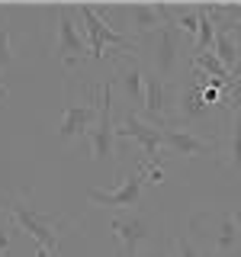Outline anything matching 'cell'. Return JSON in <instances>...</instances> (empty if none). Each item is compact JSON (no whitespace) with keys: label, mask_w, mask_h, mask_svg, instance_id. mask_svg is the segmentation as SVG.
Wrapping results in <instances>:
<instances>
[{"label":"cell","mask_w":241,"mask_h":257,"mask_svg":"<svg viewBox=\"0 0 241 257\" xmlns=\"http://www.w3.org/2000/svg\"><path fill=\"white\" fill-rule=\"evenodd\" d=\"M190 241L206 257H238L241 209H203L190 219Z\"/></svg>","instance_id":"6da1fadb"},{"label":"cell","mask_w":241,"mask_h":257,"mask_svg":"<svg viewBox=\"0 0 241 257\" xmlns=\"http://www.w3.org/2000/svg\"><path fill=\"white\" fill-rule=\"evenodd\" d=\"M183 39L174 26H161L148 36L135 39V58L142 61L145 71L164 77V80H177L180 61L190 58V45H183Z\"/></svg>","instance_id":"7a4b0ae2"},{"label":"cell","mask_w":241,"mask_h":257,"mask_svg":"<svg viewBox=\"0 0 241 257\" xmlns=\"http://www.w3.org/2000/svg\"><path fill=\"white\" fill-rule=\"evenodd\" d=\"M4 212H7V219H10L16 228L26 231V235L36 241L42 251H48V254H58L61 235L71 228V222L64 219V215H48V212L32 209V206H29V190L10 196V203H7Z\"/></svg>","instance_id":"3957f363"},{"label":"cell","mask_w":241,"mask_h":257,"mask_svg":"<svg viewBox=\"0 0 241 257\" xmlns=\"http://www.w3.org/2000/svg\"><path fill=\"white\" fill-rule=\"evenodd\" d=\"M109 231L119 244V254L123 257H135L139 247L151 244V241L164 238V219L151 209H129V212H119L112 215L109 222Z\"/></svg>","instance_id":"277c9868"},{"label":"cell","mask_w":241,"mask_h":257,"mask_svg":"<svg viewBox=\"0 0 241 257\" xmlns=\"http://www.w3.org/2000/svg\"><path fill=\"white\" fill-rule=\"evenodd\" d=\"M100 90H103V84H84L77 100L68 93L64 109H61V122H58V142L61 145L80 142L87 135V128L96 122V116H100Z\"/></svg>","instance_id":"5b68a950"},{"label":"cell","mask_w":241,"mask_h":257,"mask_svg":"<svg viewBox=\"0 0 241 257\" xmlns=\"http://www.w3.org/2000/svg\"><path fill=\"white\" fill-rule=\"evenodd\" d=\"M77 16L84 20V32L90 42V61H103V58H119V55H135V42L129 36H123L116 26H109L103 16H96L90 4H77L74 7Z\"/></svg>","instance_id":"8992f818"},{"label":"cell","mask_w":241,"mask_h":257,"mask_svg":"<svg viewBox=\"0 0 241 257\" xmlns=\"http://www.w3.org/2000/svg\"><path fill=\"white\" fill-rule=\"evenodd\" d=\"M148 183V161L139 158V167L132 174H119V183L112 190H90L87 203L103 206V209H116V212H129V209L142 206V193Z\"/></svg>","instance_id":"52a82bcc"},{"label":"cell","mask_w":241,"mask_h":257,"mask_svg":"<svg viewBox=\"0 0 241 257\" xmlns=\"http://www.w3.org/2000/svg\"><path fill=\"white\" fill-rule=\"evenodd\" d=\"M58 16V39H55V58L64 68H77L90 58V42H87L84 26H77V10L74 7H55Z\"/></svg>","instance_id":"ba28073f"},{"label":"cell","mask_w":241,"mask_h":257,"mask_svg":"<svg viewBox=\"0 0 241 257\" xmlns=\"http://www.w3.org/2000/svg\"><path fill=\"white\" fill-rule=\"evenodd\" d=\"M177 80H164L151 71H145V100H142V112L139 116L145 122L164 128L177 119Z\"/></svg>","instance_id":"9c48e42d"},{"label":"cell","mask_w":241,"mask_h":257,"mask_svg":"<svg viewBox=\"0 0 241 257\" xmlns=\"http://www.w3.org/2000/svg\"><path fill=\"white\" fill-rule=\"evenodd\" d=\"M119 139L139 145L142 161H148V164H161V161H164V155H167L161 128L151 125V122H145L139 112H132V109H126L123 119H119V125H116V142H119Z\"/></svg>","instance_id":"30bf717a"},{"label":"cell","mask_w":241,"mask_h":257,"mask_svg":"<svg viewBox=\"0 0 241 257\" xmlns=\"http://www.w3.org/2000/svg\"><path fill=\"white\" fill-rule=\"evenodd\" d=\"M116 13H123V20H126L119 26V32L129 36L132 42L161 26H174V13L167 4H129V7H116Z\"/></svg>","instance_id":"8fae6325"},{"label":"cell","mask_w":241,"mask_h":257,"mask_svg":"<svg viewBox=\"0 0 241 257\" xmlns=\"http://www.w3.org/2000/svg\"><path fill=\"white\" fill-rule=\"evenodd\" d=\"M87 145H90L93 161H109L116 155V119H112V84H103L100 90V116L87 128Z\"/></svg>","instance_id":"7c38bea8"},{"label":"cell","mask_w":241,"mask_h":257,"mask_svg":"<svg viewBox=\"0 0 241 257\" xmlns=\"http://www.w3.org/2000/svg\"><path fill=\"white\" fill-rule=\"evenodd\" d=\"M161 135H164V151L167 155H177V158H206V155H215L219 151V142L215 139H206V135H199L196 128L190 125H180V122H171L161 128Z\"/></svg>","instance_id":"4fadbf2b"},{"label":"cell","mask_w":241,"mask_h":257,"mask_svg":"<svg viewBox=\"0 0 241 257\" xmlns=\"http://www.w3.org/2000/svg\"><path fill=\"white\" fill-rule=\"evenodd\" d=\"M112 87L126 93V103L132 112H142V100H145V68L135 55H119L116 58V77Z\"/></svg>","instance_id":"5bb4252c"},{"label":"cell","mask_w":241,"mask_h":257,"mask_svg":"<svg viewBox=\"0 0 241 257\" xmlns=\"http://www.w3.org/2000/svg\"><path fill=\"white\" fill-rule=\"evenodd\" d=\"M177 119L174 122H180V125H190V128H196V125H206L209 119H212V106L203 100V93H199V87L193 84V80L187 77L180 84L177 80Z\"/></svg>","instance_id":"9a60e30c"},{"label":"cell","mask_w":241,"mask_h":257,"mask_svg":"<svg viewBox=\"0 0 241 257\" xmlns=\"http://www.w3.org/2000/svg\"><path fill=\"white\" fill-rule=\"evenodd\" d=\"M212 55L219 58V64L225 71H231L241 58V42H238V29L219 13L215 7V42H212Z\"/></svg>","instance_id":"2e32d148"},{"label":"cell","mask_w":241,"mask_h":257,"mask_svg":"<svg viewBox=\"0 0 241 257\" xmlns=\"http://www.w3.org/2000/svg\"><path fill=\"white\" fill-rule=\"evenodd\" d=\"M196 13H199V29H196V39L190 42V58L212 52V42H215V7L212 4L196 7Z\"/></svg>","instance_id":"e0dca14e"},{"label":"cell","mask_w":241,"mask_h":257,"mask_svg":"<svg viewBox=\"0 0 241 257\" xmlns=\"http://www.w3.org/2000/svg\"><path fill=\"white\" fill-rule=\"evenodd\" d=\"M190 68H196L199 74H206L209 80H228V71L219 64V58H215L212 52H203V55H193L190 58Z\"/></svg>","instance_id":"ac0fdd59"},{"label":"cell","mask_w":241,"mask_h":257,"mask_svg":"<svg viewBox=\"0 0 241 257\" xmlns=\"http://www.w3.org/2000/svg\"><path fill=\"white\" fill-rule=\"evenodd\" d=\"M228 161L231 167H241V116L228 112Z\"/></svg>","instance_id":"d6986e66"},{"label":"cell","mask_w":241,"mask_h":257,"mask_svg":"<svg viewBox=\"0 0 241 257\" xmlns=\"http://www.w3.org/2000/svg\"><path fill=\"white\" fill-rule=\"evenodd\" d=\"M219 106L225 112H231V116H241V84H231V80H228V87L222 90Z\"/></svg>","instance_id":"ffe728a7"},{"label":"cell","mask_w":241,"mask_h":257,"mask_svg":"<svg viewBox=\"0 0 241 257\" xmlns=\"http://www.w3.org/2000/svg\"><path fill=\"white\" fill-rule=\"evenodd\" d=\"M13 61H16V52H13V32L0 26V71H7Z\"/></svg>","instance_id":"44dd1931"},{"label":"cell","mask_w":241,"mask_h":257,"mask_svg":"<svg viewBox=\"0 0 241 257\" xmlns=\"http://www.w3.org/2000/svg\"><path fill=\"white\" fill-rule=\"evenodd\" d=\"M135 257H174L171 238H158V241H151V244L139 247V254H135Z\"/></svg>","instance_id":"7402d4cb"},{"label":"cell","mask_w":241,"mask_h":257,"mask_svg":"<svg viewBox=\"0 0 241 257\" xmlns=\"http://www.w3.org/2000/svg\"><path fill=\"white\" fill-rule=\"evenodd\" d=\"M171 247H174V257H206L196 244L190 241V235H180V238H171Z\"/></svg>","instance_id":"603a6c76"},{"label":"cell","mask_w":241,"mask_h":257,"mask_svg":"<svg viewBox=\"0 0 241 257\" xmlns=\"http://www.w3.org/2000/svg\"><path fill=\"white\" fill-rule=\"evenodd\" d=\"M10 238H13V225L7 222V212H4V219H0V257L10 254Z\"/></svg>","instance_id":"cb8c5ba5"},{"label":"cell","mask_w":241,"mask_h":257,"mask_svg":"<svg viewBox=\"0 0 241 257\" xmlns=\"http://www.w3.org/2000/svg\"><path fill=\"white\" fill-rule=\"evenodd\" d=\"M219 13H222L225 20H228L231 26L238 29V36H241V4H231V7H219Z\"/></svg>","instance_id":"d4e9b609"},{"label":"cell","mask_w":241,"mask_h":257,"mask_svg":"<svg viewBox=\"0 0 241 257\" xmlns=\"http://www.w3.org/2000/svg\"><path fill=\"white\" fill-rule=\"evenodd\" d=\"M199 93H203V100L209 103V106H219V100H222L219 87H199Z\"/></svg>","instance_id":"484cf974"},{"label":"cell","mask_w":241,"mask_h":257,"mask_svg":"<svg viewBox=\"0 0 241 257\" xmlns=\"http://www.w3.org/2000/svg\"><path fill=\"white\" fill-rule=\"evenodd\" d=\"M228 80H231V84H241V58H238V64H235V68L228 71Z\"/></svg>","instance_id":"4316f807"},{"label":"cell","mask_w":241,"mask_h":257,"mask_svg":"<svg viewBox=\"0 0 241 257\" xmlns=\"http://www.w3.org/2000/svg\"><path fill=\"white\" fill-rule=\"evenodd\" d=\"M10 96V90H7V84H0V100H7Z\"/></svg>","instance_id":"83f0119b"},{"label":"cell","mask_w":241,"mask_h":257,"mask_svg":"<svg viewBox=\"0 0 241 257\" xmlns=\"http://www.w3.org/2000/svg\"><path fill=\"white\" fill-rule=\"evenodd\" d=\"M36 257H58V254H48V251H42V247H39V251H36Z\"/></svg>","instance_id":"f1b7e54d"},{"label":"cell","mask_w":241,"mask_h":257,"mask_svg":"<svg viewBox=\"0 0 241 257\" xmlns=\"http://www.w3.org/2000/svg\"><path fill=\"white\" fill-rule=\"evenodd\" d=\"M116 257H123V254H119V251H116Z\"/></svg>","instance_id":"f546056e"},{"label":"cell","mask_w":241,"mask_h":257,"mask_svg":"<svg viewBox=\"0 0 241 257\" xmlns=\"http://www.w3.org/2000/svg\"><path fill=\"white\" fill-rule=\"evenodd\" d=\"M0 219H4V212H0Z\"/></svg>","instance_id":"4dcf8cb0"},{"label":"cell","mask_w":241,"mask_h":257,"mask_svg":"<svg viewBox=\"0 0 241 257\" xmlns=\"http://www.w3.org/2000/svg\"><path fill=\"white\" fill-rule=\"evenodd\" d=\"M0 16H4V10H0Z\"/></svg>","instance_id":"1f68e13d"},{"label":"cell","mask_w":241,"mask_h":257,"mask_svg":"<svg viewBox=\"0 0 241 257\" xmlns=\"http://www.w3.org/2000/svg\"><path fill=\"white\" fill-rule=\"evenodd\" d=\"M4 257H7V254H4Z\"/></svg>","instance_id":"d6a6232c"}]
</instances>
